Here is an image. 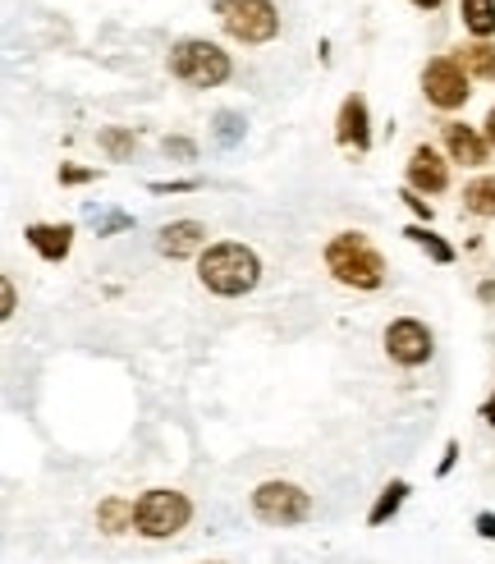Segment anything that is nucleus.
Returning <instances> with one entry per match:
<instances>
[{
	"label": "nucleus",
	"instance_id": "nucleus-14",
	"mask_svg": "<svg viewBox=\"0 0 495 564\" xmlns=\"http://www.w3.org/2000/svg\"><path fill=\"white\" fill-rule=\"evenodd\" d=\"M138 523V500H124V496H106L97 505V528L106 532V538H120V532H129Z\"/></svg>",
	"mask_w": 495,
	"mask_h": 564
},
{
	"label": "nucleus",
	"instance_id": "nucleus-28",
	"mask_svg": "<svg viewBox=\"0 0 495 564\" xmlns=\"http://www.w3.org/2000/svg\"><path fill=\"white\" fill-rule=\"evenodd\" d=\"M454 459H459V441H450V445H446V455H440V468H436V473H440V477H450Z\"/></svg>",
	"mask_w": 495,
	"mask_h": 564
},
{
	"label": "nucleus",
	"instance_id": "nucleus-11",
	"mask_svg": "<svg viewBox=\"0 0 495 564\" xmlns=\"http://www.w3.org/2000/svg\"><path fill=\"white\" fill-rule=\"evenodd\" d=\"M408 188H418V193H446L450 188L446 156L431 152V148H413V156H408Z\"/></svg>",
	"mask_w": 495,
	"mask_h": 564
},
{
	"label": "nucleus",
	"instance_id": "nucleus-12",
	"mask_svg": "<svg viewBox=\"0 0 495 564\" xmlns=\"http://www.w3.org/2000/svg\"><path fill=\"white\" fill-rule=\"evenodd\" d=\"M446 152H450V161H459V165H486V161H491V143H486L477 129H468V124H459V120L446 124Z\"/></svg>",
	"mask_w": 495,
	"mask_h": 564
},
{
	"label": "nucleus",
	"instance_id": "nucleus-1",
	"mask_svg": "<svg viewBox=\"0 0 495 564\" xmlns=\"http://www.w3.org/2000/svg\"><path fill=\"white\" fill-rule=\"evenodd\" d=\"M198 280L220 299H243L262 285V258L248 243H211L198 258Z\"/></svg>",
	"mask_w": 495,
	"mask_h": 564
},
{
	"label": "nucleus",
	"instance_id": "nucleus-13",
	"mask_svg": "<svg viewBox=\"0 0 495 564\" xmlns=\"http://www.w3.org/2000/svg\"><path fill=\"white\" fill-rule=\"evenodd\" d=\"M23 239L33 243V252H37V258H46V262H65L69 248H74V230H69V225H28Z\"/></svg>",
	"mask_w": 495,
	"mask_h": 564
},
{
	"label": "nucleus",
	"instance_id": "nucleus-8",
	"mask_svg": "<svg viewBox=\"0 0 495 564\" xmlns=\"http://www.w3.org/2000/svg\"><path fill=\"white\" fill-rule=\"evenodd\" d=\"M431 349H436V340H431L427 322L395 317L391 326H385V354H391L399 368H422V362L431 358Z\"/></svg>",
	"mask_w": 495,
	"mask_h": 564
},
{
	"label": "nucleus",
	"instance_id": "nucleus-24",
	"mask_svg": "<svg viewBox=\"0 0 495 564\" xmlns=\"http://www.w3.org/2000/svg\"><path fill=\"white\" fill-rule=\"evenodd\" d=\"M97 180V171H82V165H61V184H88Z\"/></svg>",
	"mask_w": 495,
	"mask_h": 564
},
{
	"label": "nucleus",
	"instance_id": "nucleus-7",
	"mask_svg": "<svg viewBox=\"0 0 495 564\" xmlns=\"http://www.w3.org/2000/svg\"><path fill=\"white\" fill-rule=\"evenodd\" d=\"M468 74L454 55H436V61H427V69H422V93H427V101L436 106V110H459L463 101H468Z\"/></svg>",
	"mask_w": 495,
	"mask_h": 564
},
{
	"label": "nucleus",
	"instance_id": "nucleus-29",
	"mask_svg": "<svg viewBox=\"0 0 495 564\" xmlns=\"http://www.w3.org/2000/svg\"><path fill=\"white\" fill-rule=\"evenodd\" d=\"M477 532H482L486 542H495V514H491V510H482V514H477Z\"/></svg>",
	"mask_w": 495,
	"mask_h": 564
},
{
	"label": "nucleus",
	"instance_id": "nucleus-31",
	"mask_svg": "<svg viewBox=\"0 0 495 564\" xmlns=\"http://www.w3.org/2000/svg\"><path fill=\"white\" fill-rule=\"evenodd\" d=\"M482 417L491 422V427H495V394H491V400H486V409H482Z\"/></svg>",
	"mask_w": 495,
	"mask_h": 564
},
{
	"label": "nucleus",
	"instance_id": "nucleus-6",
	"mask_svg": "<svg viewBox=\"0 0 495 564\" xmlns=\"http://www.w3.org/2000/svg\"><path fill=\"white\" fill-rule=\"evenodd\" d=\"M253 514L271 528H298L312 519V496L298 482H285V477H271L253 491Z\"/></svg>",
	"mask_w": 495,
	"mask_h": 564
},
{
	"label": "nucleus",
	"instance_id": "nucleus-10",
	"mask_svg": "<svg viewBox=\"0 0 495 564\" xmlns=\"http://www.w3.org/2000/svg\"><path fill=\"white\" fill-rule=\"evenodd\" d=\"M336 138L353 152H367L372 148V116H367V97L349 93L340 101V120H336Z\"/></svg>",
	"mask_w": 495,
	"mask_h": 564
},
{
	"label": "nucleus",
	"instance_id": "nucleus-20",
	"mask_svg": "<svg viewBox=\"0 0 495 564\" xmlns=\"http://www.w3.org/2000/svg\"><path fill=\"white\" fill-rule=\"evenodd\" d=\"M97 143L106 148L110 161H124V156H133V143H138V138H133L129 129H101V133H97Z\"/></svg>",
	"mask_w": 495,
	"mask_h": 564
},
{
	"label": "nucleus",
	"instance_id": "nucleus-33",
	"mask_svg": "<svg viewBox=\"0 0 495 564\" xmlns=\"http://www.w3.org/2000/svg\"><path fill=\"white\" fill-rule=\"evenodd\" d=\"M413 6H418V10H436V6H440V0H413Z\"/></svg>",
	"mask_w": 495,
	"mask_h": 564
},
{
	"label": "nucleus",
	"instance_id": "nucleus-22",
	"mask_svg": "<svg viewBox=\"0 0 495 564\" xmlns=\"http://www.w3.org/2000/svg\"><path fill=\"white\" fill-rule=\"evenodd\" d=\"M399 197H404V207H408L413 216H418V220H427V225H431V203H427V197H422L418 188H404Z\"/></svg>",
	"mask_w": 495,
	"mask_h": 564
},
{
	"label": "nucleus",
	"instance_id": "nucleus-30",
	"mask_svg": "<svg viewBox=\"0 0 495 564\" xmlns=\"http://www.w3.org/2000/svg\"><path fill=\"white\" fill-rule=\"evenodd\" d=\"M486 143H491V148H495V106H491V110H486Z\"/></svg>",
	"mask_w": 495,
	"mask_h": 564
},
{
	"label": "nucleus",
	"instance_id": "nucleus-9",
	"mask_svg": "<svg viewBox=\"0 0 495 564\" xmlns=\"http://www.w3.org/2000/svg\"><path fill=\"white\" fill-rule=\"evenodd\" d=\"M156 248H161V258H170V262L202 258V252L211 248V243H207V225H202V220H170V225H165V230L156 235Z\"/></svg>",
	"mask_w": 495,
	"mask_h": 564
},
{
	"label": "nucleus",
	"instance_id": "nucleus-17",
	"mask_svg": "<svg viewBox=\"0 0 495 564\" xmlns=\"http://www.w3.org/2000/svg\"><path fill=\"white\" fill-rule=\"evenodd\" d=\"M404 500H408V482H399V477H395V482L385 487V491L376 496V505L367 510V523H372V528H385V523L399 514V505H404Z\"/></svg>",
	"mask_w": 495,
	"mask_h": 564
},
{
	"label": "nucleus",
	"instance_id": "nucleus-25",
	"mask_svg": "<svg viewBox=\"0 0 495 564\" xmlns=\"http://www.w3.org/2000/svg\"><path fill=\"white\" fill-rule=\"evenodd\" d=\"M193 188H202V180H170V184H152V193H193Z\"/></svg>",
	"mask_w": 495,
	"mask_h": 564
},
{
	"label": "nucleus",
	"instance_id": "nucleus-27",
	"mask_svg": "<svg viewBox=\"0 0 495 564\" xmlns=\"http://www.w3.org/2000/svg\"><path fill=\"white\" fill-rule=\"evenodd\" d=\"M165 152H170V156H184V161L198 156V148H193L188 138H165Z\"/></svg>",
	"mask_w": 495,
	"mask_h": 564
},
{
	"label": "nucleus",
	"instance_id": "nucleus-16",
	"mask_svg": "<svg viewBox=\"0 0 495 564\" xmlns=\"http://www.w3.org/2000/svg\"><path fill=\"white\" fill-rule=\"evenodd\" d=\"M459 14H463V28L477 42H491V33H495V0H459Z\"/></svg>",
	"mask_w": 495,
	"mask_h": 564
},
{
	"label": "nucleus",
	"instance_id": "nucleus-5",
	"mask_svg": "<svg viewBox=\"0 0 495 564\" xmlns=\"http://www.w3.org/2000/svg\"><path fill=\"white\" fill-rule=\"evenodd\" d=\"M211 10L220 19V28L243 46H266L280 33V10H275L271 0H216Z\"/></svg>",
	"mask_w": 495,
	"mask_h": 564
},
{
	"label": "nucleus",
	"instance_id": "nucleus-26",
	"mask_svg": "<svg viewBox=\"0 0 495 564\" xmlns=\"http://www.w3.org/2000/svg\"><path fill=\"white\" fill-rule=\"evenodd\" d=\"M124 225H129V216H124V212H110V216H101V220H97V235H116V230H124Z\"/></svg>",
	"mask_w": 495,
	"mask_h": 564
},
{
	"label": "nucleus",
	"instance_id": "nucleus-3",
	"mask_svg": "<svg viewBox=\"0 0 495 564\" xmlns=\"http://www.w3.org/2000/svg\"><path fill=\"white\" fill-rule=\"evenodd\" d=\"M170 74L188 88H220L234 65H230V51H220L216 42L207 37H184L170 46Z\"/></svg>",
	"mask_w": 495,
	"mask_h": 564
},
{
	"label": "nucleus",
	"instance_id": "nucleus-2",
	"mask_svg": "<svg viewBox=\"0 0 495 564\" xmlns=\"http://www.w3.org/2000/svg\"><path fill=\"white\" fill-rule=\"evenodd\" d=\"M326 271L349 290H381L385 285V258L376 243L358 230H344L326 243Z\"/></svg>",
	"mask_w": 495,
	"mask_h": 564
},
{
	"label": "nucleus",
	"instance_id": "nucleus-18",
	"mask_svg": "<svg viewBox=\"0 0 495 564\" xmlns=\"http://www.w3.org/2000/svg\"><path fill=\"white\" fill-rule=\"evenodd\" d=\"M463 207L482 216V220H495V175H482L463 188Z\"/></svg>",
	"mask_w": 495,
	"mask_h": 564
},
{
	"label": "nucleus",
	"instance_id": "nucleus-21",
	"mask_svg": "<svg viewBox=\"0 0 495 564\" xmlns=\"http://www.w3.org/2000/svg\"><path fill=\"white\" fill-rule=\"evenodd\" d=\"M239 138H243V116H234V110H220V116H216V143L234 148Z\"/></svg>",
	"mask_w": 495,
	"mask_h": 564
},
{
	"label": "nucleus",
	"instance_id": "nucleus-4",
	"mask_svg": "<svg viewBox=\"0 0 495 564\" xmlns=\"http://www.w3.org/2000/svg\"><path fill=\"white\" fill-rule=\"evenodd\" d=\"M193 519V500L184 491H170V487H152L138 496V523L133 532H143L147 542H165L175 538V532H184Z\"/></svg>",
	"mask_w": 495,
	"mask_h": 564
},
{
	"label": "nucleus",
	"instance_id": "nucleus-23",
	"mask_svg": "<svg viewBox=\"0 0 495 564\" xmlns=\"http://www.w3.org/2000/svg\"><path fill=\"white\" fill-rule=\"evenodd\" d=\"M14 307H19V294H14V280L6 275L0 280V317H14Z\"/></svg>",
	"mask_w": 495,
	"mask_h": 564
},
{
	"label": "nucleus",
	"instance_id": "nucleus-19",
	"mask_svg": "<svg viewBox=\"0 0 495 564\" xmlns=\"http://www.w3.org/2000/svg\"><path fill=\"white\" fill-rule=\"evenodd\" d=\"M413 243H418L422 252H427V258L431 262H440V267H450L454 262V243H446V239H440V235H431L427 230V225H408V230H404Z\"/></svg>",
	"mask_w": 495,
	"mask_h": 564
},
{
	"label": "nucleus",
	"instance_id": "nucleus-15",
	"mask_svg": "<svg viewBox=\"0 0 495 564\" xmlns=\"http://www.w3.org/2000/svg\"><path fill=\"white\" fill-rule=\"evenodd\" d=\"M454 61H459L468 74H473V78L495 83V42H468V46L454 51Z\"/></svg>",
	"mask_w": 495,
	"mask_h": 564
},
{
	"label": "nucleus",
	"instance_id": "nucleus-32",
	"mask_svg": "<svg viewBox=\"0 0 495 564\" xmlns=\"http://www.w3.org/2000/svg\"><path fill=\"white\" fill-rule=\"evenodd\" d=\"M482 299H486V303H495V285H491V280L482 285Z\"/></svg>",
	"mask_w": 495,
	"mask_h": 564
}]
</instances>
